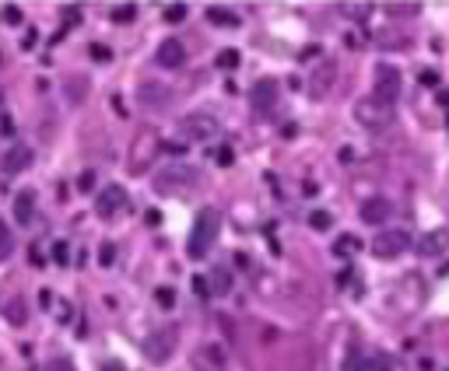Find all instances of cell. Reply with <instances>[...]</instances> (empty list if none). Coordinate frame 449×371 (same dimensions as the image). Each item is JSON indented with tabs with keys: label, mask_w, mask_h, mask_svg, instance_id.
<instances>
[{
	"label": "cell",
	"mask_w": 449,
	"mask_h": 371,
	"mask_svg": "<svg viewBox=\"0 0 449 371\" xmlns=\"http://www.w3.org/2000/svg\"><path fill=\"white\" fill-rule=\"evenodd\" d=\"M232 158H236V155H232V147L225 144V147L218 151V165H232Z\"/></svg>",
	"instance_id": "39"
},
{
	"label": "cell",
	"mask_w": 449,
	"mask_h": 371,
	"mask_svg": "<svg viewBox=\"0 0 449 371\" xmlns=\"http://www.w3.org/2000/svg\"><path fill=\"white\" fill-rule=\"evenodd\" d=\"M0 113H4V91H0Z\"/></svg>",
	"instance_id": "44"
},
{
	"label": "cell",
	"mask_w": 449,
	"mask_h": 371,
	"mask_svg": "<svg viewBox=\"0 0 449 371\" xmlns=\"http://www.w3.org/2000/svg\"><path fill=\"white\" fill-rule=\"evenodd\" d=\"M133 18V4H123L120 11H113V21H130Z\"/></svg>",
	"instance_id": "37"
},
{
	"label": "cell",
	"mask_w": 449,
	"mask_h": 371,
	"mask_svg": "<svg viewBox=\"0 0 449 371\" xmlns=\"http://www.w3.org/2000/svg\"><path fill=\"white\" fill-rule=\"evenodd\" d=\"M309 228H316V231H330V228H333V217H330L327 210H309Z\"/></svg>",
	"instance_id": "24"
},
{
	"label": "cell",
	"mask_w": 449,
	"mask_h": 371,
	"mask_svg": "<svg viewBox=\"0 0 449 371\" xmlns=\"http://www.w3.org/2000/svg\"><path fill=\"white\" fill-rule=\"evenodd\" d=\"M362 249V242L355 239V235H340L337 242H333V252H337V259H351L355 252Z\"/></svg>",
	"instance_id": "21"
},
{
	"label": "cell",
	"mask_w": 449,
	"mask_h": 371,
	"mask_svg": "<svg viewBox=\"0 0 449 371\" xmlns=\"http://www.w3.org/2000/svg\"><path fill=\"white\" fill-rule=\"evenodd\" d=\"M333 81H337V60H330V56H323L313 70H309V84H306V95L309 98H327L330 88H333Z\"/></svg>",
	"instance_id": "5"
},
{
	"label": "cell",
	"mask_w": 449,
	"mask_h": 371,
	"mask_svg": "<svg viewBox=\"0 0 449 371\" xmlns=\"http://www.w3.org/2000/svg\"><path fill=\"white\" fill-rule=\"evenodd\" d=\"M155 63L165 67V70H179V67L186 63V49H183V42L165 39L162 46H158V53H155Z\"/></svg>",
	"instance_id": "14"
},
{
	"label": "cell",
	"mask_w": 449,
	"mask_h": 371,
	"mask_svg": "<svg viewBox=\"0 0 449 371\" xmlns=\"http://www.w3.org/2000/svg\"><path fill=\"white\" fill-rule=\"evenodd\" d=\"M4 21H7V25H18V21H21V11H18V7H7V11H4Z\"/></svg>",
	"instance_id": "38"
},
{
	"label": "cell",
	"mask_w": 449,
	"mask_h": 371,
	"mask_svg": "<svg viewBox=\"0 0 449 371\" xmlns=\"http://www.w3.org/2000/svg\"><path fill=\"white\" fill-rule=\"evenodd\" d=\"M158 151H162V137H158V130H151V126H144L137 137H133V147H130V172H144V168H151V162L158 158Z\"/></svg>",
	"instance_id": "3"
},
{
	"label": "cell",
	"mask_w": 449,
	"mask_h": 371,
	"mask_svg": "<svg viewBox=\"0 0 449 371\" xmlns=\"http://www.w3.org/2000/svg\"><path fill=\"white\" fill-rule=\"evenodd\" d=\"M207 21H211V25H221V28H236V25H239V18H236L232 11H221V7H211V11H207Z\"/></svg>",
	"instance_id": "22"
},
{
	"label": "cell",
	"mask_w": 449,
	"mask_h": 371,
	"mask_svg": "<svg viewBox=\"0 0 449 371\" xmlns=\"http://www.w3.org/2000/svg\"><path fill=\"white\" fill-rule=\"evenodd\" d=\"M88 53H91V60H99V63H113V49H106V46H91Z\"/></svg>",
	"instance_id": "31"
},
{
	"label": "cell",
	"mask_w": 449,
	"mask_h": 371,
	"mask_svg": "<svg viewBox=\"0 0 449 371\" xmlns=\"http://www.w3.org/2000/svg\"><path fill=\"white\" fill-rule=\"evenodd\" d=\"M439 102H443V105H449V91H439Z\"/></svg>",
	"instance_id": "43"
},
{
	"label": "cell",
	"mask_w": 449,
	"mask_h": 371,
	"mask_svg": "<svg viewBox=\"0 0 449 371\" xmlns=\"http://www.w3.org/2000/svg\"><path fill=\"white\" fill-rule=\"evenodd\" d=\"M32 46H36V32H32V28H29V32H25V36H21V49H32Z\"/></svg>",
	"instance_id": "41"
},
{
	"label": "cell",
	"mask_w": 449,
	"mask_h": 371,
	"mask_svg": "<svg viewBox=\"0 0 449 371\" xmlns=\"http://www.w3.org/2000/svg\"><path fill=\"white\" fill-rule=\"evenodd\" d=\"M218 67L236 70V67H239V49H221V53H218Z\"/></svg>",
	"instance_id": "27"
},
{
	"label": "cell",
	"mask_w": 449,
	"mask_h": 371,
	"mask_svg": "<svg viewBox=\"0 0 449 371\" xmlns=\"http://www.w3.org/2000/svg\"><path fill=\"white\" fill-rule=\"evenodd\" d=\"M67 256H71V249H67V242H56V246H53V259H56L60 266H64V263H71Z\"/></svg>",
	"instance_id": "34"
},
{
	"label": "cell",
	"mask_w": 449,
	"mask_h": 371,
	"mask_svg": "<svg viewBox=\"0 0 449 371\" xmlns=\"http://www.w3.org/2000/svg\"><path fill=\"white\" fill-rule=\"evenodd\" d=\"M348 371H390V361H386V357H365V361L351 357V361H348Z\"/></svg>",
	"instance_id": "20"
},
{
	"label": "cell",
	"mask_w": 449,
	"mask_h": 371,
	"mask_svg": "<svg viewBox=\"0 0 449 371\" xmlns=\"http://www.w3.org/2000/svg\"><path fill=\"white\" fill-rule=\"evenodd\" d=\"M172 88H165V84H155V81H148V84H141V102L144 105H165L172 95H168Z\"/></svg>",
	"instance_id": "18"
},
{
	"label": "cell",
	"mask_w": 449,
	"mask_h": 371,
	"mask_svg": "<svg viewBox=\"0 0 449 371\" xmlns=\"http://www.w3.org/2000/svg\"><path fill=\"white\" fill-rule=\"evenodd\" d=\"M278 95H281V88H278V81H271V78H263V81L253 88V95H249V102H253V109L256 113H271L274 109V102H278Z\"/></svg>",
	"instance_id": "13"
},
{
	"label": "cell",
	"mask_w": 449,
	"mask_h": 371,
	"mask_svg": "<svg viewBox=\"0 0 449 371\" xmlns=\"http://www.w3.org/2000/svg\"><path fill=\"white\" fill-rule=\"evenodd\" d=\"M14 252V235H11V228L0 221V259H7Z\"/></svg>",
	"instance_id": "25"
},
{
	"label": "cell",
	"mask_w": 449,
	"mask_h": 371,
	"mask_svg": "<svg viewBox=\"0 0 449 371\" xmlns=\"http://www.w3.org/2000/svg\"><path fill=\"white\" fill-rule=\"evenodd\" d=\"M91 186H95V172H81V175H78V189H81V193H88Z\"/></svg>",
	"instance_id": "36"
},
{
	"label": "cell",
	"mask_w": 449,
	"mask_h": 371,
	"mask_svg": "<svg viewBox=\"0 0 449 371\" xmlns=\"http://www.w3.org/2000/svg\"><path fill=\"white\" fill-rule=\"evenodd\" d=\"M337 7L351 21H368V14H372V4H337Z\"/></svg>",
	"instance_id": "23"
},
{
	"label": "cell",
	"mask_w": 449,
	"mask_h": 371,
	"mask_svg": "<svg viewBox=\"0 0 449 371\" xmlns=\"http://www.w3.org/2000/svg\"><path fill=\"white\" fill-rule=\"evenodd\" d=\"M358 214H362V221H365V224H386V217L393 214V204H390L386 197H372V200L362 204Z\"/></svg>",
	"instance_id": "16"
},
{
	"label": "cell",
	"mask_w": 449,
	"mask_h": 371,
	"mask_svg": "<svg viewBox=\"0 0 449 371\" xmlns=\"http://www.w3.org/2000/svg\"><path fill=\"white\" fill-rule=\"evenodd\" d=\"M155 186H158V193H186L197 186V172L186 165H172L155 179Z\"/></svg>",
	"instance_id": "7"
},
{
	"label": "cell",
	"mask_w": 449,
	"mask_h": 371,
	"mask_svg": "<svg viewBox=\"0 0 449 371\" xmlns=\"http://www.w3.org/2000/svg\"><path fill=\"white\" fill-rule=\"evenodd\" d=\"M446 126H449V120H446Z\"/></svg>",
	"instance_id": "46"
},
{
	"label": "cell",
	"mask_w": 449,
	"mask_h": 371,
	"mask_svg": "<svg viewBox=\"0 0 449 371\" xmlns=\"http://www.w3.org/2000/svg\"><path fill=\"white\" fill-rule=\"evenodd\" d=\"M176 340H179V330H176V326H162V330H155V333H148V336H144L141 350H144V357H148V361L165 365V361L172 357V350H176Z\"/></svg>",
	"instance_id": "4"
},
{
	"label": "cell",
	"mask_w": 449,
	"mask_h": 371,
	"mask_svg": "<svg viewBox=\"0 0 449 371\" xmlns=\"http://www.w3.org/2000/svg\"><path fill=\"white\" fill-rule=\"evenodd\" d=\"M123 210H126V189H123V186H106V189L95 197V214H99L102 221L120 217Z\"/></svg>",
	"instance_id": "11"
},
{
	"label": "cell",
	"mask_w": 449,
	"mask_h": 371,
	"mask_svg": "<svg viewBox=\"0 0 449 371\" xmlns=\"http://www.w3.org/2000/svg\"><path fill=\"white\" fill-rule=\"evenodd\" d=\"M418 7H421V4H390L386 11H390V14H418Z\"/></svg>",
	"instance_id": "32"
},
{
	"label": "cell",
	"mask_w": 449,
	"mask_h": 371,
	"mask_svg": "<svg viewBox=\"0 0 449 371\" xmlns=\"http://www.w3.org/2000/svg\"><path fill=\"white\" fill-rule=\"evenodd\" d=\"M99 263H102V266H113V263H116V246H113V242H102V249H99Z\"/></svg>",
	"instance_id": "28"
},
{
	"label": "cell",
	"mask_w": 449,
	"mask_h": 371,
	"mask_svg": "<svg viewBox=\"0 0 449 371\" xmlns=\"http://www.w3.org/2000/svg\"><path fill=\"white\" fill-rule=\"evenodd\" d=\"M32 214H36V193H32V189H21V193L14 197V217H18V224H29Z\"/></svg>",
	"instance_id": "17"
},
{
	"label": "cell",
	"mask_w": 449,
	"mask_h": 371,
	"mask_svg": "<svg viewBox=\"0 0 449 371\" xmlns=\"http://www.w3.org/2000/svg\"><path fill=\"white\" fill-rule=\"evenodd\" d=\"M207 291H211V294H228V291H232V273H228L225 266H214V270H211V281H207Z\"/></svg>",
	"instance_id": "19"
},
{
	"label": "cell",
	"mask_w": 449,
	"mask_h": 371,
	"mask_svg": "<svg viewBox=\"0 0 449 371\" xmlns=\"http://www.w3.org/2000/svg\"><path fill=\"white\" fill-rule=\"evenodd\" d=\"M193 371H228V357H225V347L221 343H201L190 357Z\"/></svg>",
	"instance_id": "10"
},
{
	"label": "cell",
	"mask_w": 449,
	"mask_h": 371,
	"mask_svg": "<svg viewBox=\"0 0 449 371\" xmlns=\"http://www.w3.org/2000/svg\"><path fill=\"white\" fill-rule=\"evenodd\" d=\"M102 371H126V368H123L120 361H106V365H102Z\"/></svg>",
	"instance_id": "42"
},
{
	"label": "cell",
	"mask_w": 449,
	"mask_h": 371,
	"mask_svg": "<svg viewBox=\"0 0 449 371\" xmlns=\"http://www.w3.org/2000/svg\"><path fill=\"white\" fill-rule=\"evenodd\" d=\"M32 162H36V155H32L29 144H11V147H4V155H0V172H4V175H18V172H25Z\"/></svg>",
	"instance_id": "12"
},
{
	"label": "cell",
	"mask_w": 449,
	"mask_h": 371,
	"mask_svg": "<svg viewBox=\"0 0 449 371\" xmlns=\"http://www.w3.org/2000/svg\"><path fill=\"white\" fill-rule=\"evenodd\" d=\"M155 298H158V305H162V308H172V305H176V291H172V288H158V291H155Z\"/></svg>",
	"instance_id": "30"
},
{
	"label": "cell",
	"mask_w": 449,
	"mask_h": 371,
	"mask_svg": "<svg viewBox=\"0 0 449 371\" xmlns=\"http://www.w3.org/2000/svg\"><path fill=\"white\" fill-rule=\"evenodd\" d=\"M179 133L186 140H211V137H218V120L207 113H190L179 120Z\"/></svg>",
	"instance_id": "9"
},
{
	"label": "cell",
	"mask_w": 449,
	"mask_h": 371,
	"mask_svg": "<svg viewBox=\"0 0 449 371\" xmlns=\"http://www.w3.org/2000/svg\"><path fill=\"white\" fill-rule=\"evenodd\" d=\"M193 294H201V298H211V291H207V281L193 277Z\"/></svg>",
	"instance_id": "40"
},
{
	"label": "cell",
	"mask_w": 449,
	"mask_h": 371,
	"mask_svg": "<svg viewBox=\"0 0 449 371\" xmlns=\"http://www.w3.org/2000/svg\"><path fill=\"white\" fill-rule=\"evenodd\" d=\"M400 70L393 67V63H379L375 67V98H383V102H390V105H397V95H400Z\"/></svg>",
	"instance_id": "8"
},
{
	"label": "cell",
	"mask_w": 449,
	"mask_h": 371,
	"mask_svg": "<svg viewBox=\"0 0 449 371\" xmlns=\"http://www.w3.org/2000/svg\"><path fill=\"white\" fill-rule=\"evenodd\" d=\"M46 371H74V365H71L67 357H49V365H46Z\"/></svg>",
	"instance_id": "33"
},
{
	"label": "cell",
	"mask_w": 449,
	"mask_h": 371,
	"mask_svg": "<svg viewBox=\"0 0 449 371\" xmlns=\"http://www.w3.org/2000/svg\"><path fill=\"white\" fill-rule=\"evenodd\" d=\"M0 67H4V56H0Z\"/></svg>",
	"instance_id": "45"
},
{
	"label": "cell",
	"mask_w": 449,
	"mask_h": 371,
	"mask_svg": "<svg viewBox=\"0 0 449 371\" xmlns=\"http://www.w3.org/2000/svg\"><path fill=\"white\" fill-rule=\"evenodd\" d=\"M446 249H449V228H432V231H425L421 242H418V252H421V256H443Z\"/></svg>",
	"instance_id": "15"
},
{
	"label": "cell",
	"mask_w": 449,
	"mask_h": 371,
	"mask_svg": "<svg viewBox=\"0 0 449 371\" xmlns=\"http://www.w3.org/2000/svg\"><path fill=\"white\" fill-rule=\"evenodd\" d=\"M7 319H11V326H21V323H25V305H21V298H11Z\"/></svg>",
	"instance_id": "26"
},
{
	"label": "cell",
	"mask_w": 449,
	"mask_h": 371,
	"mask_svg": "<svg viewBox=\"0 0 449 371\" xmlns=\"http://www.w3.org/2000/svg\"><path fill=\"white\" fill-rule=\"evenodd\" d=\"M56 319H60V323H71V305H67L64 298H56Z\"/></svg>",
	"instance_id": "35"
},
{
	"label": "cell",
	"mask_w": 449,
	"mask_h": 371,
	"mask_svg": "<svg viewBox=\"0 0 449 371\" xmlns=\"http://www.w3.org/2000/svg\"><path fill=\"white\" fill-rule=\"evenodd\" d=\"M408 246H410V235L404 228H386V231H379V235L372 239V256L393 259V256H400Z\"/></svg>",
	"instance_id": "6"
},
{
	"label": "cell",
	"mask_w": 449,
	"mask_h": 371,
	"mask_svg": "<svg viewBox=\"0 0 449 371\" xmlns=\"http://www.w3.org/2000/svg\"><path fill=\"white\" fill-rule=\"evenodd\" d=\"M186 18V4H172V7H165V21H183Z\"/></svg>",
	"instance_id": "29"
},
{
	"label": "cell",
	"mask_w": 449,
	"mask_h": 371,
	"mask_svg": "<svg viewBox=\"0 0 449 371\" xmlns=\"http://www.w3.org/2000/svg\"><path fill=\"white\" fill-rule=\"evenodd\" d=\"M355 123L365 126V130H383V126L393 123V105L375 98V95H365L355 102Z\"/></svg>",
	"instance_id": "2"
},
{
	"label": "cell",
	"mask_w": 449,
	"mask_h": 371,
	"mask_svg": "<svg viewBox=\"0 0 449 371\" xmlns=\"http://www.w3.org/2000/svg\"><path fill=\"white\" fill-rule=\"evenodd\" d=\"M218 231H221V214H218L214 207H204V210L197 214V224H193V235H190V242H186V252H190L193 259L207 256L211 246L218 242Z\"/></svg>",
	"instance_id": "1"
}]
</instances>
